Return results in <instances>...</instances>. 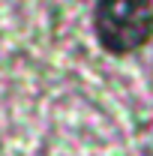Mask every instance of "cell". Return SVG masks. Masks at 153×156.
<instances>
[{"mask_svg": "<svg viewBox=\"0 0 153 156\" xmlns=\"http://www.w3.org/2000/svg\"><path fill=\"white\" fill-rule=\"evenodd\" d=\"M96 33L111 54H129L153 36V0H99Z\"/></svg>", "mask_w": 153, "mask_h": 156, "instance_id": "6da1fadb", "label": "cell"}]
</instances>
